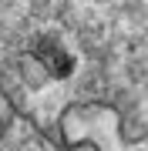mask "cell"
<instances>
[{
    "label": "cell",
    "instance_id": "cell-1",
    "mask_svg": "<svg viewBox=\"0 0 148 151\" xmlns=\"http://www.w3.org/2000/svg\"><path fill=\"white\" fill-rule=\"evenodd\" d=\"M0 94L74 148L94 121L148 138V0H0Z\"/></svg>",
    "mask_w": 148,
    "mask_h": 151
}]
</instances>
